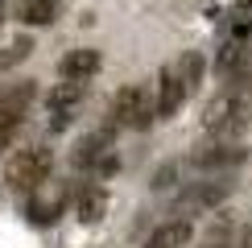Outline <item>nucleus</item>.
<instances>
[{"instance_id": "9", "label": "nucleus", "mask_w": 252, "mask_h": 248, "mask_svg": "<svg viewBox=\"0 0 252 248\" xmlns=\"http://www.w3.org/2000/svg\"><path fill=\"white\" fill-rule=\"evenodd\" d=\"M99 66H103V58H99V50H91V46H79V50H70V54L58 58L62 83H91L99 75Z\"/></svg>"}, {"instance_id": "19", "label": "nucleus", "mask_w": 252, "mask_h": 248, "mask_svg": "<svg viewBox=\"0 0 252 248\" xmlns=\"http://www.w3.org/2000/svg\"><path fill=\"white\" fill-rule=\"evenodd\" d=\"M232 248H252V236H248V232H244V236H240V240H236V244H232Z\"/></svg>"}, {"instance_id": "2", "label": "nucleus", "mask_w": 252, "mask_h": 248, "mask_svg": "<svg viewBox=\"0 0 252 248\" xmlns=\"http://www.w3.org/2000/svg\"><path fill=\"white\" fill-rule=\"evenodd\" d=\"M50 174H54V153H50L46 145H29L17 157H8V165H4V182L13 186V190H25V194L41 190V186L50 182Z\"/></svg>"}, {"instance_id": "16", "label": "nucleus", "mask_w": 252, "mask_h": 248, "mask_svg": "<svg viewBox=\"0 0 252 248\" xmlns=\"http://www.w3.org/2000/svg\"><path fill=\"white\" fill-rule=\"evenodd\" d=\"M227 17H232V21H227V37L248 41V33H252V4H240V8H232Z\"/></svg>"}, {"instance_id": "1", "label": "nucleus", "mask_w": 252, "mask_h": 248, "mask_svg": "<svg viewBox=\"0 0 252 248\" xmlns=\"http://www.w3.org/2000/svg\"><path fill=\"white\" fill-rule=\"evenodd\" d=\"M108 124L112 128H149L153 116H157V99H153V87L145 83H128L112 95V108H108Z\"/></svg>"}, {"instance_id": "8", "label": "nucleus", "mask_w": 252, "mask_h": 248, "mask_svg": "<svg viewBox=\"0 0 252 248\" xmlns=\"http://www.w3.org/2000/svg\"><path fill=\"white\" fill-rule=\"evenodd\" d=\"M190 91L182 87V79H178V66H161V75H157V87H153V99H157V120H170L178 116V108L186 103Z\"/></svg>"}, {"instance_id": "12", "label": "nucleus", "mask_w": 252, "mask_h": 248, "mask_svg": "<svg viewBox=\"0 0 252 248\" xmlns=\"http://www.w3.org/2000/svg\"><path fill=\"white\" fill-rule=\"evenodd\" d=\"M58 17V0H21L17 21L21 25H50Z\"/></svg>"}, {"instance_id": "18", "label": "nucleus", "mask_w": 252, "mask_h": 248, "mask_svg": "<svg viewBox=\"0 0 252 248\" xmlns=\"http://www.w3.org/2000/svg\"><path fill=\"white\" fill-rule=\"evenodd\" d=\"M17 137H21V124H0V153H4V149H13V145H17Z\"/></svg>"}, {"instance_id": "6", "label": "nucleus", "mask_w": 252, "mask_h": 248, "mask_svg": "<svg viewBox=\"0 0 252 248\" xmlns=\"http://www.w3.org/2000/svg\"><path fill=\"white\" fill-rule=\"evenodd\" d=\"M83 99H87V83H58V87L50 91V99H46L50 128H54V132L70 128L75 116H79V108H83Z\"/></svg>"}, {"instance_id": "3", "label": "nucleus", "mask_w": 252, "mask_h": 248, "mask_svg": "<svg viewBox=\"0 0 252 248\" xmlns=\"http://www.w3.org/2000/svg\"><path fill=\"white\" fill-rule=\"evenodd\" d=\"M227 194H232V182H223V178L190 182V186H182V194L170 203V215L174 219H190V215H203V211H211V207H219Z\"/></svg>"}, {"instance_id": "14", "label": "nucleus", "mask_w": 252, "mask_h": 248, "mask_svg": "<svg viewBox=\"0 0 252 248\" xmlns=\"http://www.w3.org/2000/svg\"><path fill=\"white\" fill-rule=\"evenodd\" d=\"M103 211H108V194H103V190H83L79 194V219L83 223L103 219Z\"/></svg>"}, {"instance_id": "20", "label": "nucleus", "mask_w": 252, "mask_h": 248, "mask_svg": "<svg viewBox=\"0 0 252 248\" xmlns=\"http://www.w3.org/2000/svg\"><path fill=\"white\" fill-rule=\"evenodd\" d=\"M0 25H4V21H0Z\"/></svg>"}, {"instance_id": "15", "label": "nucleus", "mask_w": 252, "mask_h": 248, "mask_svg": "<svg viewBox=\"0 0 252 248\" xmlns=\"http://www.w3.org/2000/svg\"><path fill=\"white\" fill-rule=\"evenodd\" d=\"M29 54H33V41L29 37H17V41H8V46H0V75L13 70L17 62H25Z\"/></svg>"}, {"instance_id": "13", "label": "nucleus", "mask_w": 252, "mask_h": 248, "mask_svg": "<svg viewBox=\"0 0 252 248\" xmlns=\"http://www.w3.org/2000/svg\"><path fill=\"white\" fill-rule=\"evenodd\" d=\"M174 66H178V79H182L186 91H194L198 83H203V54H198V50H186Z\"/></svg>"}, {"instance_id": "17", "label": "nucleus", "mask_w": 252, "mask_h": 248, "mask_svg": "<svg viewBox=\"0 0 252 248\" xmlns=\"http://www.w3.org/2000/svg\"><path fill=\"white\" fill-rule=\"evenodd\" d=\"M186 161H170V165H161V170L153 174V190H165V186H174V178H178V170H182Z\"/></svg>"}, {"instance_id": "10", "label": "nucleus", "mask_w": 252, "mask_h": 248, "mask_svg": "<svg viewBox=\"0 0 252 248\" xmlns=\"http://www.w3.org/2000/svg\"><path fill=\"white\" fill-rule=\"evenodd\" d=\"M248 41H240V37H223V46H219V54H215V75L219 79H240L244 75V66H248Z\"/></svg>"}, {"instance_id": "11", "label": "nucleus", "mask_w": 252, "mask_h": 248, "mask_svg": "<svg viewBox=\"0 0 252 248\" xmlns=\"http://www.w3.org/2000/svg\"><path fill=\"white\" fill-rule=\"evenodd\" d=\"M190 236H194L190 219H165V223L153 227V236L145 240V248H186Z\"/></svg>"}, {"instance_id": "7", "label": "nucleus", "mask_w": 252, "mask_h": 248, "mask_svg": "<svg viewBox=\"0 0 252 248\" xmlns=\"http://www.w3.org/2000/svg\"><path fill=\"white\" fill-rule=\"evenodd\" d=\"M37 99V83H0V124H21L29 112V103Z\"/></svg>"}, {"instance_id": "5", "label": "nucleus", "mask_w": 252, "mask_h": 248, "mask_svg": "<svg viewBox=\"0 0 252 248\" xmlns=\"http://www.w3.org/2000/svg\"><path fill=\"white\" fill-rule=\"evenodd\" d=\"M248 161V149L240 141H215V145H203V149H194L186 165L190 170H203V174H223V170H240V165Z\"/></svg>"}, {"instance_id": "4", "label": "nucleus", "mask_w": 252, "mask_h": 248, "mask_svg": "<svg viewBox=\"0 0 252 248\" xmlns=\"http://www.w3.org/2000/svg\"><path fill=\"white\" fill-rule=\"evenodd\" d=\"M112 149H116V128H112V124L91 128V132H83V137L75 141V149H70V165H75V170L99 174V165L112 157Z\"/></svg>"}]
</instances>
